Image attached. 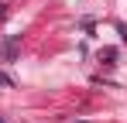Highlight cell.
<instances>
[{
  "instance_id": "1",
  "label": "cell",
  "mask_w": 127,
  "mask_h": 123,
  "mask_svg": "<svg viewBox=\"0 0 127 123\" xmlns=\"http://www.w3.org/2000/svg\"><path fill=\"white\" fill-rule=\"evenodd\" d=\"M17 44H21V38H7V41H0V58H3V62H14Z\"/></svg>"
},
{
  "instance_id": "2",
  "label": "cell",
  "mask_w": 127,
  "mask_h": 123,
  "mask_svg": "<svg viewBox=\"0 0 127 123\" xmlns=\"http://www.w3.org/2000/svg\"><path fill=\"white\" fill-rule=\"evenodd\" d=\"M117 31H120V38L127 41V27H124V24H117Z\"/></svg>"
},
{
  "instance_id": "3",
  "label": "cell",
  "mask_w": 127,
  "mask_h": 123,
  "mask_svg": "<svg viewBox=\"0 0 127 123\" xmlns=\"http://www.w3.org/2000/svg\"><path fill=\"white\" fill-rule=\"evenodd\" d=\"M0 85H10V79H7V75H0Z\"/></svg>"
},
{
  "instance_id": "4",
  "label": "cell",
  "mask_w": 127,
  "mask_h": 123,
  "mask_svg": "<svg viewBox=\"0 0 127 123\" xmlns=\"http://www.w3.org/2000/svg\"><path fill=\"white\" fill-rule=\"evenodd\" d=\"M3 14H7V7H3V3H0V20H3Z\"/></svg>"
},
{
  "instance_id": "5",
  "label": "cell",
  "mask_w": 127,
  "mask_h": 123,
  "mask_svg": "<svg viewBox=\"0 0 127 123\" xmlns=\"http://www.w3.org/2000/svg\"><path fill=\"white\" fill-rule=\"evenodd\" d=\"M79 123H89V120H79Z\"/></svg>"
},
{
  "instance_id": "6",
  "label": "cell",
  "mask_w": 127,
  "mask_h": 123,
  "mask_svg": "<svg viewBox=\"0 0 127 123\" xmlns=\"http://www.w3.org/2000/svg\"><path fill=\"white\" fill-rule=\"evenodd\" d=\"M0 123H3V120H0Z\"/></svg>"
}]
</instances>
